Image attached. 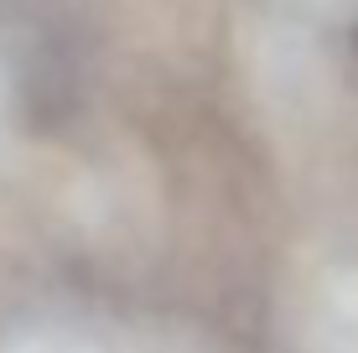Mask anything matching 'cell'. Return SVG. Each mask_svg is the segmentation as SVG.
<instances>
[{
    "instance_id": "1",
    "label": "cell",
    "mask_w": 358,
    "mask_h": 353,
    "mask_svg": "<svg viewBox=\"0 0 358 353\" xmlns=\"http://www.w3.org/2000/svg\"><path fill=\"white\" fill-rule=\"evenodd\" d=\"M312 353H358V275H343L327 286Z\"/></svg>"
}]
</instances>
